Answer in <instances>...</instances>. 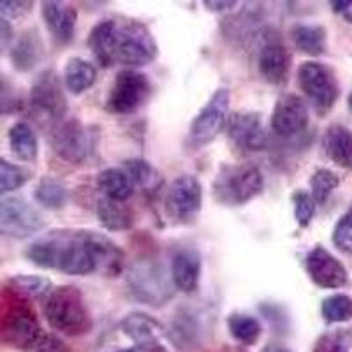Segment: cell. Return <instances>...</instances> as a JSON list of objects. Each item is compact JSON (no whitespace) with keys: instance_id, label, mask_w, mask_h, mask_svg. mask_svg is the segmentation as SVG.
<instances>
[{"instance_id":"cell-1","label":"cell","mask_w":352,"mask_h":352,"mask_svg":"<svg viewBox=\"0 0 352 352\" xmlns=\"http://www.w3.org/2000/svg\"><path fill=\"white\" fill-rule=\"evenodd\" d=\"M87 44L100 67L122 64L127 69H138L152 64L159 55L150 28L136 20L99 21L90 30Z\"/></svg>"},{"instance_id":"cell-2","label":"cell","mask_w":352,"mask_h":352,"mask_svg":"<svg viewBox=\"0 0 352 352\" xmlns=\"http://www.w3.org/2000/svg\"><path fill=\"white\" fill-rule=\"evenodd\" d=\"M90 232L56 229L28 245L25 257L43 270H56L64 275H92L97 273V264Z\"/></svg>"},{"instance_id":"cell-3","label":"cell","mask_w":352,"mask_h":352,"mask_svg":"<svg viewBox=\"0 0 352 352\" xmlns=\"http://www.w3.org/2000/svg\"><path fill=\"white\" fill-rule=\"evenodd\" d=\"M43 335L39 319L28 300L6 287L0 294V342L28 351Z\"/></svg>"},{"instance_id":"cell-4","label":"cell","mask_w":352,"mask_h":352,"mask_svg":"<svg viewBox=\"0 0 352 352\" xmlns=\"http://www.w3.org/2000/svg\"><path fill=\"white\" fill-rule=\"evenodd\" d=\"M131 296L148 307H162L175 294V285L166 266L153 256H140L127 270Z\"/></svg>"},{"instance_id":"cell-5","label":"cell","mask_w":352,"mask_h":352,"mask_svg":"<svg viewBox=\"0 0 352 352\" xmlns=\"http://www.w3.org/2000/svg\"><path fill=\"white\" fill-rule=\"evenodd\" d=\"M43 312L53 329L67 336H80L92 329V319L87 305L80 289L74 285L53 289L43 301Z\"/></svg>"},{"instance_id":"cell-6","label":"cell","mask_w":352,"mask_h":352,"mask_svg":"<svg viewBox=\"0 0 352 352\" xmlns=\"http://www.w3.org/2000/svg\"><path fill=\"white\" fill-rule=\"evenodd\" d=\"M213 197L224 206H243L264 190V175L254 164H224L212 185Z\"/></svg>"},{"instance_id":"cell-7","label":"cell","mask_w":352,"mask_h":352,"mask_svg":"<svg viewBox=\"0 0 352 352\" xmlns=\"http://www.w3.org/2000/svg\"><path fill=\"white\" fill-rule=\"evenodd\" d=\"M152 96V83L144 72L124 69L116 74L106 99V109L111 115H132L140 111Z\"/></svg>"},{"instance_id":"cell-8","label":"cell","mask_w":352,"mask_h":352,"mask_svg":"<svg viewBox=\"0 0 352 352\" xmlns=\"http://www.w3.org/2000/svg\"><path fill=\"white\" fill-rule=\"evenodd\" d=\"M298 83L319 115L331 111L340 97V85L335 72L320 62H303L298 67Z\"/></svg>"},{"instance_id":"cell-9","label":"cell","mask_w":352,"mask_h":352,"mask_svg":"<svg viewBox=\"0 0 352 352\" xmlns=\"http://www.w3.org/2000/svg\"><path fill=\"white\" fill-rule=\"evenodd\" d=\"M50 143L53 152L71 164H83L96 146L92 129L81 124L78 118L56 122L50 134Z\"/></svg>"},{"instance_id":"cell-10","label":"cell","mask_w":352,"mask_h":352,"mask_svg":"<svg viewBox=\"0 0 352 352\" xmlns=\"http://www.w3.org/2000/svg\"><path fill=\"white\" fill-rule=\"evenodd\" d=\"M231 94L228 88H219L213 92L210 100L194 116L190 129H188L187 144L192 150H199L212 143L228 122Z\"/></svg>"},{"instance_id":"cell-11","label":"cell","mask_w":352,"mask_h":352,"mask_svg":"<svg viewBox=\"0 0 352 352\" xmlns=\"http://www.w3.org/2000/svg\"><path fill=\"white\" fill-rule=\"evenodd\" d=\"M166 213L176 224H190L203 208V185L192 175H182L169 184L164 197Z\"/></svg>"},{"instance_id":"cell-12","label":"cell","mask_w":352,"mask_h":352,"mask_svg":"<svg viewBox=\"0 0 352 352\" xmlns=\"http://www.w3.org/2000/svg\"><path fill=\"white\" fill-rule=\"evenodd\" d=\"M44 228V219L32 204L20 197L0 201V236L25 240Z\"/></svg>"},{"instance_id":"cell-13","label":"cell","mask_w":352,"mask_h":352,"mask_svg":"<svg viewBox=\"0 0 352 352\" xmlns=\"http://www.w3.org/2000/svg\"><path fill=\"white\" fill-rule=\"evenodd\" d=\"M30 106L34 111L41 113L56 124L65 118L67 99H65L64 83L53 69L43 71L36 78L30 90Z\"/></svg>"},{"instance_id":"cell-14","label":"cell","mask_w":352,"mask_h":352,"mask_svg":"<svg viewBox=\"0 0 352 352\" xmlns=\"http://www.w3.org/2000/svg\"><path fill=\"white\" fill-rule=\"evenodd\" d=\"M257 69L261 78L270 85L278 87L287 81L291 71V53L275 30H268V34L263 36L257 53Z\"/></svg>"},{"instance_id":"cell-15","label":"cell","mask_w":352,"mask_h":352,"mask_svg":"<svg viewBox=\"0 0 352 352\" xmlns=\"http://www.w3.org/2000/svg\"><path fill=\"white\" fill-rule=\"evenodd\" d=\"M228 136L232 144L247 152H263L268 146V134L257 111H234L226 122Z\"/></svg>"},{"instance_id":"cell-16","label":"cell","mask_w":352,"mask_h":352,"mask_svg":"<svg viewBox=\"0 0 352 352\" xmlns=\"http://www.w3.org/2000/svg\"><path fill=\"white\" fill-rule=\"evenodd\" d=\"M305 270L310 280L320 289H340L349 282V273L344 264L322 245H317L307 254Z\"/></svg>"},{"instance_id":"cell-17","label":"cell","mask_w":352,"mask_h":352,"mask_svg":"<svg viewBox=\"0 0 352 352\" xmlns=\"http://www.w3.org/2000/svg\"><path fill=\"white\" fill-rule=\"evenodd\" d=\"M270 122H272V131L276 136H300L308 127L307 102L296 94H285L276 100Z\"/></svg>"},{"instance_id":"cell-18","label":"cell","mask_w":352,"mask_h":352,"mask_svg":"<svg viewBox=\"0 0 352 352\" xmlns=\"http://www.w3.org/2000/svg\"><path fill=\"white\" fill-rule=\"evenodd\" d=\"M201 273H203V259L199 252L194 248H180L173 254L171 259V282L175 289L190 294L197 291L201 282Z\"/></svg>"},{"instance_id":"cell-19","label":"cell","mask_w":352,"mask_h":352,"mask_svg":"<svg viewBox=\"0 0 352 352\" xmlns=\"http://www.w3.org/2000/svg\"><path fill=\"white\" fill-rule=\"evenodd\" d=\"M43 20L48 27L50 34L55 39L56 44L72 43L74 34H76V21H78V11L76 8H72L71 4H64V2H43Z\"/></svg>"},{"instance_id":"cell-20","label":"cell","mask_w":352,"mask_h":352,"mask_svg":"<svg viewBox=\"0 0 352 352\" xmlns=\"http://www.w3.org/2000/svg\"><path fill=\"white\" fill-rule=\"evenodd\" d=\"M326 157L338 168L352 171V131L342 124H331L322 136Z\"/></svg>"},{"instance_id":"cell-21","label":"cell","mask_w":352,"mask_h":352,"mask_svg":"<svg viewBox=\"0 0 352 352\" xmlns=\"http://www.w3.org/2000/svg\"><path fill=\"white\" fill-rule=\"evenodd\" d=\"M97 273L102 276H118L124 272V250L102 232H90Z\"/></svg>"},{"instance_id":"cell-22","label":"cell","mask_w":352,"mask_h":352,"mask_svg":"<svg viewBox=\"0 0 352 352\" xmlns=\"http://www.w3.org/2000/svg\"><path fill=\"white\" fill-rule=\"evenodd\" d=\"M120 329L136 345L155 344L164 335V326L155 317L144 312H132L120 322Z\"/></svg>"},{"instance_id":"cell-23","label":"cell","mask_w":352,"mask_h":352,"mask_svg":"<svg viewBox=\"0 0 352 352\" xmlns=\"http://www.w3.org/2000/svg\"><path fill=\"white\" fill-rule=\"evenodd\" d=\"M44 56V46L37 30H27L11 50V60L20 72L32 71Z\"/></svg>"},{"instance_id":"cell-24","label":"cell","mask_w":352,"mask_h":352,"mask_svg":"<svg viewBox=\"0 0 352 352\" xmlns=\"http://www.w3.org/2000/svg\"><path fill=\"white\" fill-rule=\"evenodd\" d=\"M99 224L106 231H127L134 224V213L125 203L100 197L96 206Z\"/></svg>"},{"instance_id":"cell-25","label":"cell","mask_w":352,"mask_h":352,"mask_svg":"<svg viewBox=\"0 0 352 352\" xmlns=\"http://www.w3.org/2000/svg\"><path fill=\"white\" fill-rule=\"evenodd\" d=\"M291 37L294 46L307 55L320 56L328 50V32L322 25L296 23L291 28Z\"/></svg>"},{"instance_id":"cell-26","label":"cell","mask_w":352,"mask_h":352,"mask_svg":"<svg viewBox=\"0 0 352 352\" xmlns=\"http://www.w3.org/2000/svg\"><path fill=\"white\" fill-rule=\"evenodd\" d=\"M97 187L106 199L125 203L134 192V184L120 168H108L97 175Z\"/></svg>"},{"instance_id":"cell-27","label":"cell","mask_w":352,"mask_h":352,"mask_svg":"<svg viewBox=\"0 0 352 352\" xmlns=\"http://www.w3.org/2000/svg\"><path fill=\"white\" fill-rule=\"evenodd\" d=\"M97 80V69L92 62L80 58V56H72L69 58L64 69V85L69 92L72 94H83L88 88H92Z\"/></svg>"},{"instance_id":"cell-28","label":"cell","mask_w":352,"mask_h":352,"mask_svg":"<svg viewBox=\"0 0 352 352\" xmlns=\"http://www.w3.org/2000/svg\"><path fill=\"white\" fill-rule=\"evenodd\" d=\"M9 146L12 153L25 162H34L39 155V141L27 122H16L9 129Z\"/></svg>"},{"instance_id":"cell-29","label":"cell","mask_w":352,"mask_h":352,"mask_svg":"<svg viewBox=\"0 0 352 352\" xmlns=\"http://www.w3.org/2000/svg\"><path fill=\"white\" fill-rule=\"evenodd\" d=\"M8 289L20 294L25 300L44 301L53 291L52 280L37 275H16L8 280Z\"/></svg>"},{"instance_id":"cell-30","label":"cell","mask_w":352,"mask_h":352,"mask_svg":"<svg viewBox=\"0 0 352 352\" xmlns=\"http://www.w3.org/2000/svg\"><path fill=\"white\" fill-rule=\"evenodd\" d=\"M228 329L232 338L243 345H256L263 335L259 319L248 314H231L228 317Z\"/></svg>"},{"instance_id":"cell-31","label":"cell","mask_w":352,"mask_h":352,"mask_svg":"<svg viewBox=\"0 0 352 352\" xmlns=\"http://www.w3.org/2000/svg\"><path fill=\"white\" fill-rule=\"evenodd\" d=\"M34 197L48 210H62L67 204V188L55 178H43L34 190Z\"/></svg>"},{"instance_id":"cell-32","label":"cell","mask_w":352,"mask_h":352,"mask_svg":"<svg viewBox=\"0 0 352 352\" xmlns=\"http://www.w3.org/2000/svg\"><path fill=\"white\" fill-rule=\"evenodd\" d=\"M320 314L329 324H342L352 319V298L349 294H331L320 305Z\"/></svg>"},{"instance_id":"cell-33","label":"cell","mask_w":352,"mask_h":352,"mask_svg":"<svg viewBox=\"0 0 352 352\" xmlns=\"http://www.w3.org/2000/svg\"><path fill=\"white\" fill-rule=\"evenodd\" d=\"M338 185H340V178L335 173L320 168L310 178V196L316 201V204H324Z\"/></svg>"},{"instance_id":"cell-34","label":"cell","mask_w":352,"mask_h":352,"mask_svg":"<svg viewBox=\"0 0 352 352\" xmlns=\"http://www.w3.org/2000/svg\"><path fill=\"white\" fill-rule=\"evenodd\" d=\"M28 182V173L18 164L0 157V194H8L23 187Z\"/></svg>"},{"instance_id":"cell-35","label":"cell","mask_w":352,"mask_h":352,"mask_svg":"<svg viewBox=\"0 0 352 352\" xmlns=\"http://www.w3.org/2000/svg\"><path fill=\"white\" fill-rule=\"evenodd\" d=\"M124 171L131 178L134 187H148L157 178V171L144 159H129L124 162Z\"/></svg>"},{"instance_id":"cell-36","label":"cell","mask_w":352,"mask_h":352,"mask_svg":"<svg viewBox=\"0 0 352 352\" xmlns=\"http://www.w3.org/2000/svg\"><path fill=\"white\" fill-rule=\"evenodd\" d=\"M312 352H351V335L344 329L324 333L317 338Z\"/></svg>"},{"instance_id":"cell-37","label":"cell","mask_w":352,"mask_h":352,"mask_svg":"<svg viewBox=\"0 0 352 352\" xmlns=\"http://www.w3.org/2000/svg\"><path fill=\"white\" fill-rule=\"evenodd\" d=\"M292 204H294V219H296L300 228H308L316 215V201L312 199L310 192L305 190H296L292 194Z\"/></svg>"},{"instance_id":"cell-38","label":"cell","mask_w":352,"mask_h":352,"mask_svg":"<svg viewBox=\"0 0 352 352\" xmlns=\"http://www.w3.org/2000/svg\"><path fill=\"white\" fill-rule=\"evenodd\" d=\"M333 243L342 252L352 254V208L336 222L333 229Z\"/></svg>"},{"instance_id":"cell-39","label":"cell","mask_w":352,"mask_h":352,"mask_svg":"<svg viewBox=\"0 0 352 352\" xmlns=\"http://www.w3.org/2000/svg\"><path fill=\"white\" fill-rule=\"evenodd\" d=\"M20 108V97L12 85L0 74V116L11 115Z\"/></svg>"},{"instance_id":"cell-40","label":"cell","mask_w":352,"mask_h":352,"mask_svg":"<svg viewBox=\"0 0 352 352\" xmlns=\"http://www.w3.org/2000/svg\"><path fill=\"white\" fill-rule=\"evenodd\" d=\"M27 352H71V349L56 335H46V333H43L37 338L36 344L28 349Z\"/></svg>"},{"instance_id":"cell-41","label":"cell","mask_w":352,"mask_h":352,"mask_svg":"<svg viewBox=\"0 0 352 352\" xmlns=\"http://www.w3.org/2000/svg\"><path fill=\"white\" fill-rule=\"evenodd\" d=\"M34 2L23 0H0V18H20L32 11Z\"/></svg>"},{"instance_id":"cell-42","label":"cell","mask_w":352,"mask_h":352,"mask_svg":"<svg viewBox=\"0 0 352 352\" xmlns=\"http://www.w3.org/2000/svg\"><path fill=\"white\" fill-rule=\"evenodd\" d=\"M12 39H14V30H12V25L8 20L0 18V55L9 50Z\"/></svg>"},{"instance_id":"cell-43","label":"cell","mask_w":352,"mask_h":352,"mask_svg":"<svg viewBox=\"0 0 352 352\" xmlns=\"http://www.w3.org/2000/svg\"><path fill=\"white\" fill-rule=\"evenodd\" d=\"M331 9L340 14L347 23H352V0H333Z\"/></svg>"},{"instance_id":"cell-44","label":"cell","mask_w":352,"mask_h":352,"mask_svg":"<svg viewBox=\"0 0 352 352\" xmlns=\"http://www.w3.org/2000/svg\"><path fill=\"white\" fill-rule=\"evenodd\" d=\"M118 352H168V349L160 344V342H155V344H141V345H134V347L122 349V351Z\"/></svg>"},{"instance_id":"cell-45","label":"cell","mask_w":352,"mask_h":352,"mask_svg":"<svg viewBox=\"0 0 352 352\" xmlns=\"http://www.w3.org/2000/svg\"><path fill=\"white\" fill-rule=\"evenodd\" d=\"M236 6L238 2H213V0H206L204 2V8L213 12H224L228 9H234Z\"/></svg>"},{"instance_id":"cell-46","label":"cell","mask_w":352,"mask_h":352,"mask_svg":"<svg viewBox=\"0 0 352 352\" xmlns=\"http://www.w3.org/2000/svg\"><path fill=\"white\" fill-rule=\"evenodd\" d=\"M263 352H291V351H289L285 345L278 344V342H272V344H268L263 349Z\"/></svg>"},{"instance_id":"cell-47","label":"cell","mask_w":352,"mask_h":352,"mask_svg":"<svg viewBox=\"0 0 352 352\" xmlns=\"http://www.w3.org/2000/svg\"><path fill=\"white\" fill-rule=\"evenodd\" d=\"M347 104H349V109L352 111V92L349 94V99H347Z\"/></svg>"}]
</instances>
